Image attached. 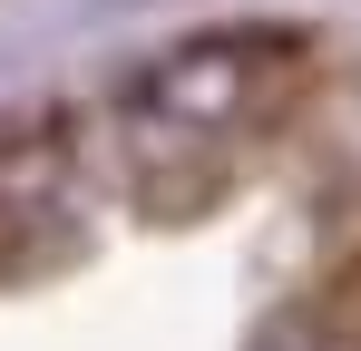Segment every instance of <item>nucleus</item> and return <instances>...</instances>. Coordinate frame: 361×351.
Listing matches in <instances>:
<instances>
[{"mask_svg": "<svg viewBox=\"0 0 361 351\" xmlns=\"http://www.w3.org/2000/svg\"><path fill=\"white\" fill-rule=\"evenodd\" d=\"M254 351H361V322H352V312H332V302L312 292V302H302V312H283Z\"/></svg>", "mask_w": 361, "mask_h": 351, "instance_id": "3", "label": "nucleus"}, {"mask_svg": "<svg viewBox=\"0 0 361 351\" xmlns=\"http://www.w3.org/2000/svg\"><path fill=\"white\" fill-rule=\"evenodd\" d=\"M293 68H302L293 39H264V30L185 39V49L147 58L118 88V127H127V147H137V166L185 156V147H235L244 127L274 108V88H283Z\"/></svg>", "mask_w": 361, "mask_h": 351, "instance_id": "1", "label": "nucleus"}, {"mask_svg": "<svg viewBox=\"0 0 361 351\" xmlns=\"http://www.w3.org/2000/svg\"><path fill=\"white\" fill-rule=\"evenodd\" d=\"M59 166H68V147L49 127H30V117L0 127V273H20L30 264V225L59 215Z\"/></svg>", "mask_w": 361, "mask_h": 351, "instance_id": "2", "label": "nucleus"}]
</instances>
